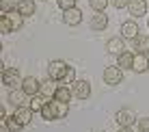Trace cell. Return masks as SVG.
I'll use <instances>...</instances> for the list:
<instances>
[{
  "label": "cell",
  "instance_id": "cell-1",
  "mask_svg": "<svg viewBox=\"0 0 149 132\" xmlns=\"http://www.w3.org/2000/svg\"><path fill=\"white\" fill-rule=\"evenodd\" d=\"M67 69H69V65L65 63V61H61V59H54V61H50L48 63V76L52 80H65V74H67Z\"/></svg>",
  "mask_w": 149,
  "mask_h": 132
},
{
  "label": "cell",
  "instance_id": "cell-2",
  "mask_svg": "<svg viewBox=\"0 0 149 132\" xmlns=\"http://www.w3.org/2000/svg\"><path fill=\"white\" fill-rule=\"evenodd\" d=\"M22 74H19L17 67H2V85H7V87L15 89L17 85H22Z\"/></svg>",
  "mask_w": 149,
  "mask_h": 132
},
{
  "label": "cell",
  "instance_id": "cell-3",
  "mask_svg": "<svg viewBox=\"0 0 149 132\" xmlns=\"http://www.w3.org/2000/svg\"><path fill=\"white\" fill-rule=\"evenodd\" d=\"M123 80V69L119 65H108V67L104 69V82L110 85V87H117V85H121Z\"/></svg>",
  "mask_w": 149,
  "mask_h": 132
},
{
  "label": "cell",
  "instance_id": "cell-4",
  "mask_svg": "<svg viewBox=\"0 0 149 132\" xmlns=\"http://www.w3.org/2000/svg\"><path fill=\"white\" fill-rule=\"evenodd\" d=\"M115 121L119 124V128H130L136 119V113L132 108H121V110H117V115H115Z\"/></svg>",
  "mask_w": 149,
  "mask_h": 132
},
{
  "label": "cell",
  "instance_id": "cell-5",
  "mask_svg": "<svg viewBox=\"0 0 149 132\" xmlns=\"http://www.w3.org/2000/svg\"><path fill=\"white\" fill-rule=\"evenodd\" d=\"M22 91L26 95H30V98H35V95L41 93V82L35 78V76H26V78L22 80Z\"/></svg>",
  "mask_w": 149,
  "mask_h": 132
},
{
  "label": "cell",
  "instance_id": "cell-6",
  "mask_svg": "<svg viewBox=\"0 0 149 132\" xmlns=\"http://www.w3.org/2000/svg\"><path fill=\"white\" fill-rule=\"evenodd\" d=\"M74 87H71V91H74V95L78 100H89L91 98V82L89 80H76V82H71Z\"/></svg>",
  "mask_w": 149,
  "mask_h": 132
},
{
  "label": "cell",
  "instance_id": "cell-7",
  "mask_svg": "<svg viewBox=\"0 0 149 132\" xmlns=\"http://www.w3.org/2000/svg\"><path fill=\"white\" fill-rule=\"evenodd\" d=\"M41 117H43L45 121H54V119H58V102L52 98V100H48V102L43 104V108H41Z\"/></svg>",
  "mask_w": 149,
  "mask_h": 132
},
{
  "label": "cell",
  "instance_id": "cell-8",
  "mask_svg": "<svg viewBox=\"0 0 149 132\" xmlns=\"http://www.w3.org/2000/svg\"><path fill=\"white\" fill-rule=\"evenodd\" d=\"M138 35H141V30H138V24L136 22H123L121 24V37L123 39H132V41H134V39L138 37Z\"/></svg>",
  "mask_w": 149,
  "mask_h": 132
},
{
  "label": "cell",
  "instance_id": "cell-9",
  "mask_svg": "<svg viewBox=\"0 0 149 132\" xmlns=\"http://www.w3.org/2000/svg\"><path fill=\"white\" fill-rule=\"evenodd\" d=\"M127 11H130L132 17H143L147 13V0H130Z\"/></svg>",
  "mask_w": 149,
  "mask_h": 132
},
{
  "label": "cell",
  "instance_id": "cell-10",
  "mask_svg": "<svg viewBox=\"0 0 149 132\" xmlns=\"http://www.w3.org/2000/svg\"><path fill=\"white\" fill-rule=\"evenodd\" d=\"M63 22L67 24V26H78V24L82 22V11L78 7L69 9V11H63Z\"/></svg>",
  "mask_w": 149,
  "mask_h": 132
},
{
  "label": "cell",
  "instance_id": "cell-11",
  "mask_svg": "<svg viewBox=\"0 0 149 132\" xmlns=\"http://www.w3.org/2000/svg\"><path fill=\"white\" fill-rule=\"evenodd\" d=\"M106 50H108V54H115V57L123 54V52H125L123 37H112V39H108V43H106Z\"/></svg>",
  "mask_w": 149,
  "mask_h": 132
},
{
  "label": "cell",
  "instance_id": "cell-12",
  "mask_svg": "<svg viewBox=\"0 0 149 132\" xmlns=\"http://www.w3.org/2000/svg\"><path fill=\"white\" fill-rule=\"evenodd\" d=\"M33 115H35V110L30 108V106H17V108H15V117H17V121L22 126H28L30 121H33Z\"/></svg>",
  "mask_w": 149,
  "mask_h": 132
},
{
  "label": "cell",
  "instance_id": "cell-13",
  "mask_svg": "<svg viewBox=\"0 0 149 132\" xmlns=\"http://www.w3.org/2000/svg\"><path fill=\"white\" fill-rule=\"evenodd\" d=\"M91 28L93 30H106L108 28V15H106L104 11L91 15Z\"/></svg>",
  "mask_w": 149,
  "mask_h": 132
},
{
  "label": "cell",
  "instance_id": "cell-14",
  "mask_svg": "<svg viewBox=\"0 0 149 132\" xmlns=\"http://www.w3.org/2000/svg\"><path fill=\"white\" fill-rule=\"evenodd\" d=\"M134 69L136 74H145V72H149V59H147V54H134Z\"/></svg>",
  "mask_w": 149,
  "mask_h": 132
},
{
  "label": "cell",
  "instance_id": "cell-15",
  "mask_svg": "<svg viewBox=\"0 0 149 132\" xmlns=\"http://www.w3.org/2000/svg\"><path fill=\"white\" fill-rule=\"evenodd\" d=\"M35 9H37L35 0H19V2H17V13L24 15V17H28V15H35Z\"/></svg>",
  "mask_w": 149,
  "mask_h": 132
},
{
  "label": "cell",
  "instance_id": "cell-16",
  "mask_svg": "<svg viewBox=\"0 0 149 132\" xmlns=\"http://www.w3.org/2000/svg\"><path fill=\"white\" fill-rule=\"evenodd\" d=\"M56 80H52V78H48V80H43L41 82V95H45L48 100H52L54 95H56Z\"/></svg>",
  "mask_w": 149,
  "mask_h": 132
},
{
  "label": "cell",
  "instance_id": "cell-17",
  "mask_svg": "<svg viewBox=\"0 0 149 132\" xmlns=\"http://www.w3.org/2000/svg\"><path fill=\"white\" fill-rule=\"evenodd\" d=\"M117 65H119L121 69H132V67H134V54L125 50L123 54H119V57H117Z\"/></svg>",
  "mask_w": 149,
  "mask_h": 132
},
{
  "label": "cell",
  "instance_id": "cell-18",
  "mask_svg": "<svg viewBox=\"0 0 149 132\" xmlns=\"http://www.w3.org/2000/svg\"><path fill=\"white\" fill-rule=\"evenodd\" d=\"M24 91L22 89H11L9 91V98H7V102L11 104V106H15V108H17V106H24L22 102H24Z\"/></svg>",
  "mask_w": 149,
  "mask_h": 132
},
{
  "label": "cell",
  "instance_id": "cell-19",
  "mask_svg": "<svg viewBox=\"0 0 149 132\" xmlns=\"http://www.w3.org/2000/svg\"><path fill=\"white\" fill-rule=\"evenodd\" d=\"M2 15H7V20H9V24H11V30H13V33L24 26V15H19L17 11H13V13H2Z\"/></svg>",
  "mask_w": 149,
  "mask_h": 132
},
{
  "label": "cell",
  "instance_id": "cell-20",
  "mask_svg": "<svg viewBox=\"0 0 149 132\" xmlns=\"http://www.w3.org/2000/svg\"><path fill=\"white\" fill-rule=\"evenodd\" d=\"M134 50H138V54H147L149 52V37L147 35H138V37L132 41Z\"/></svg>",
  "mask_w": 149,
  "mask_h": 132
},
{
  "label": "cell",
  "instance_id": "cell-21",
  "mask_svg": "<svg viewBox=\"0 0 149 132\" xmlns=\"http://www.w3.org/2000/svg\"><path fill=\"white\" fill-rule=\"evenodd\" d=\"M71 95H74V91H71V87H58L56 89V95H54V100H58V102H71Z\"/></svg>",
  "mask_w": 149,
  "mask_h": 132
},
{
  "label": "cell",
  "instance_id": "cell-22",
  "mask_svg": "<svg viewBox=\"0 0 149 132\" xmlns=\"http://www.w3.org/2000/svg\"><path fill=\"white\" fill-rule=\"evenodd\" d=\"M45 102H48V98L39 93V95H35V98L30 100V104H28V106L35 110V113H41V108H43V104H45Z\"/></svg>",
  "mask_w": 149,
  "mask_h": 132
},
{
  "label": "cell",
  "instance_id": "cell-23",
  "mask_svg": "<svg viewBox=\"0 0 149 132\" xmlns=\"http://www.w3.org/2000/svg\"><path fill=\"white\" fill-rule=\"evenodd\" d=\"M17 2H19V0H0V11H2V13L17 11Z\"/></svg>",
  "mask_w": 149,
  "mask_h": 132
},
{
  "label": "cell",
  "instance_id": "cell-24",
  "mask_svg": "<svg viewBox=\"0 0 149 132\" xmlns=\"http://www.w3.org/2000/svg\"><path fill=\"white\" fill-rule=\"evenodd\" d=\"M4 126L9 128V132H19V130L24 128V126L17 121V117H15V115H13V117H7V119H4Z\"/></svg>",
  "mask_w": 149,
  "mask_h": 132
},
{
  "label": "cell",
  "instance_id": "cell-25",
  "mask_svg": "<svg viewBox=\"0 0 149 132\" xmlns=\"http://www.w3.org/2000/svg\"><path fill=\"white\" fill-rule=\"evenodd\" d=\"M108 2H110V0H89V7L93 9L95 13H102L106 7H108Z\"/></svg>",
  "mask_w": 149,
  "mask_h": 132
},
{
  "label": "cell",
  "instance_id": "cell-26",
  "mask_svg": "<svg viewBox=\"0 0 149 132\" xmlns=\"http://www.w3.org/2000/svg\"><path fill=\"white\" fill-rule=\"evenodd\" d=\"M56 4H58V9H63V11L76 9V0H56Z\"/></svg>",
  "mask_w": 149,
  "mask_h": 132
},
{
  "label": "cell",
  "instance_id": "cell-27",
  "mask_svg": "<svg viewBox=\"0 0 149 132\" xmlns=\"http://www.w3.org/2000/svg\"><path fill=\"white\" fill-rule=\"evenodd\" d=\"M58 102V100H56ZM69 115V104L67 102H58V119H65Z\"/></svg>",
  "mask_w": 149,
  "mask_h": 132
},
{
  "label": "cell",
  "instance_id": "cell-28",
  "mask_svg": "<svg viewBox=\"0 0 149 132\" xmlns=\"http://www.w3.org/2000/svg\"><path fill=\"white\" fill-rule=\"evenodd\" d=\"M0 33H13L11 30V24H9V20H7V15H2V17H0Z\"/></svg>",
  "mask_w": 149,
  "mask_h": 132
},
{
  "label": "cell",
  "instance_id": "cell-29",
  "mask_svg": "<svg viewBox=\"0 0 149 132\" xmlns=\"http://www.w3.org/2000/svg\"><path fill=\"white\" fill-rule=\"evenodd\" d=\"M136 124H138V132H149V117L138 119Z\"/></svg>",
  "mask_w": 149,
  "mask_h": 132
},
{
  "label": "cell",
  "instance_id": "cell-30",
  "mask_svg": "<svg viewBox=\"0 0 149 132\" xmlns=\"http://www.w3.org/2000/svg\"><path fill=\"white\" fill-rule=\"evenodd\" d=\"M76 67H69L67 69V74H65V82H76Z\"/></svg>",
  "mask_w": 149,
  "mask_h": 132
},
{
  "label": "cell",
  "instance_id": "cell-31",
  "mask_svg": "<svg viewBox=\"0 0 149 132\" xmlns=\"http://www.w3.org/2000/svg\"><path fill=\"white\" fill-rule=\"evenodd\" d=\"M110 4L115 9H125L127 4H130V0H110Z\"/></svg>",
  "mask_w": 149,
  "mask_h": 132
},
{
  "label": "cell",
  "instance_id": "cell-32",
  "mask_svg": "<svg viewBox=\"0 0 149 132\" xmlns=\"http://www.w3.org/2000/svg\"><path fill=\"white\" fill-rule=\"evenodd\" d=\"M0 119H2V124H4V119H7V110H4V106L0 108Z\"/></svg>",
  "mask_w": 149,
  "mask_h": 132
},
{
  "label": "cell",
  "instance_id": "cell-33",
  "mask_svg": "<svg viewBox=\"0 0 149 132\" xmlns=\"http://www.w3.org/2000/svg\"><path fill=\"white\" fill-rule=\"evenodd\" d=\"M119 132H134L132 128H119Z\"/></svg>",
  "mask_w": 149,
  "mask_h": 132
},
{
  "label": "cell",
  "instance_id": "cell-34",
  "mask_svg": "<svg viewBox=\"0 0 149 132\" xmlns=\"http://www.w3.org/2000/svg\"><path fill=\"white\" fill-rule=\"evenodd\" d=\"M0 132H9V128H7V126L2 124V128H0Z\"/></svg>",
  "mask_w": 149,
  "mask_h": 132
},
{
  "label": "cell",
  "instance_id": "cell-35",
  "mask_svg": "<svg viewBox=\"0 0 149 132\" xmlns=\"http://www.w3.org/2000/svg\"><path fill=\"white\" fill-rule=\"evenodd\" d=\"M147 26H149V22H147Z\"/></svg>",
  "mask_w": 149,
  "mask_h": 132
},
{
  "label": "cell",
  "instance_id": "cell-36",
  "mask_svg": "<svg viewBox=\"0 0 149 132\" xmlns=\"http://www.w3.org/2000/svg\"><path fill=\"white\" fill-rule=\"evenodd\" d=\"M43 2H45V0H43Z\"/></svg>",
  "mask_w": 149,
  "mask_h": 132
}]
</instances>
